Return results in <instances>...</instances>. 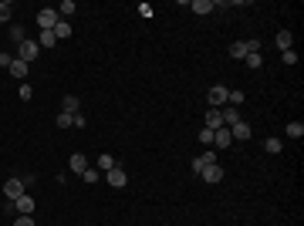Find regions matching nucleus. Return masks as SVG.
Here are the masks:
<instances>
[{
  "label": "nucleus",
  "mask_w": 304,
  "mask_h": 226,
  "mask_svg": "<svg viewBox=\"0 0 304 226\" xmlns=\"http://www.w3.org/2000/svg\"><path fill=\"white\" fill-rule=\"evenodd\" d=\"M260 48H264V44H260L257 37H247V41H233V44H230V54H233V58H247V54H260Z\"/></svg>",
  "instance_id": "obj_1"
},
{
  "label": "nucleus",
  "mask_w": 304,
  "mask_h": 226,
  "mask_svg": "<svg viewBox=\"0 0 304 226\" xmlns=\"http://www.w3.org/2000/svg\"><path fill=\"white\" fill-rule=\"evenodd\" d=\"M37 54H41L37 41H31V37H27V41H20V44H17V54H14V58H20V61H27V65H31Z\"/></svg>",
  "instance_id": "obj_2"
},
{
  "label": "nucleus",
  "mask_w": 304,
  "mask_h": 226,
  "mask_svg": "<svg viewBox=\"0 0 304 226\" xmlns=\"http://www.w3.org/2000/svg\"><path fill=\"white\" fill-rule=\"evenodd\" d=\"M61 17H58V10L54 7H44V10H37V27L41 31H54V24H58Z\"/></svg>",
  "instance_id": "obj_3"
},
{
  "label": "nucleus",
  "mask_w": 304,
  "mask_h": 226,
  "mask_svg": "<svg viewBox=\"0 0 304 226\" xmlns=\"http://www.w3.org/2000/svg\"><path fill=\"white\" fill-rule=\"evenodd\" d=\"M24 193H27V186H24L20 176H10V179L3 182V196H7V199H17V196H24Z\"/></svg>",
  "instance_id": "obj_4"
},
{
  "label": "nucleus",
  "mask_w": 304,
  "mask_h": 226,
  "mask_svg": "<svg viewBox=\"0 0 304 226\" xmlns=\"http://www.w3.org/2000/svg\"><path fill=\"white\" fill-rule=\"evenodd\" d=\"M227 95H230V88H223V84H213V88L206 91L210 108H223V105H227Z\"/></svg>",
  "instance_id": "obj_5"
},
{
  "label": "nucleus",
  "mask_w": 304,
  "mask_h": 226,
  "mask_svg": "<svg viewBox=\"0 0 304 226\" xmlns=\"http://www.w3.org/2000/svg\"><path fill=\"white\" fill-rule=\"evenodd\" d=\"M14 213H17V216H34V199H31L27 193L17 196V199H14Z\"/></svg>",
  "instance_id": "obj_6"
},
{
  "label": "nucleus",
  "mask_w": 304,
  "mask_h": 226,
  "mask_svg": "<svg viewBox=\"0 0 304 226\" xmlns=\"http://www.w3.org/2000/svg\"><path fill=\"white\" fill-rule=\"evenodd\" d=\"M227 129H230V135H233V142H247V139L253 135V132H250V125H247L243 118H240V122H233V125H227Z\"/></svg>",
  "instance_id": "obj_7"
},
{
  "label": "nucleus",
  "mask_w": 304,
  "mask_h": 226,
  "mask_svg": "<svg viewBox=\"0 0 304 226\" xmlns=\"http://www.w3.org/2000/svg\"><path fill=\"white\" fill-rule=\"evenodd\" d=\"M105 179H108V186H115V189H122V186L129 182V176H125V169H122V165L108 169V172H105Z\"/></svg>",
  "instance_id": "obj_8"
},
{
  "label": "nucleus",
  "mask_w": 304,
  "mask_h": 226,
  "mask_svg": "<svg viewBox=\"0 0 304 226\" xmlns=\"http://www.w3.org/2000/svg\"><path fill=\"white\" fill-rule=\"evenodd\" d=\"M213 145H217V149H230V145H233V135H230V129H227V125L213 132Z\"/></svg>",
  "instance_id": "obj_9"
},
{
  "label": "nucleus",
  "mask_w": 304,
  "mask_h": 226,
  "mask_svg": "<svg viewBox=\"0 0 304 226\" xmlns=\"http://www.w3.org/2000/svg\"><path fill=\"white\" fill-rule=\"evenodd\" d=\"M200 176H203V182H210V186H217V182L223 179V169H220V165L213 162V165H206V169H203Z\"/></svg>",
  "instance_id": "obj_10"
},
{
  "label": "nucleus",
  "mask_w": 304,
  "mask_h": 226,
  "mask_svg": "<svg viewBox=\"0 0 304 226\" xmlns=\"http://www.w3.org/2000/svg\"><path fill=\"white\" fill-rule=\"evenodd\" d=\"M213 162H217V152H203V155H196V159H193V172H203V169H206V165H213Z\"/></svg>",
  "instance_id": "obj_11"
},
{
  "label": "nucleus",
  "mask_w": 304,
  "mask_h": 226,
  "mask_svg": "<svg viewBox=\"0 0 304 226\" xmlns=\"http://www.w3.org/2000/svg\"><path fill=\"white\" fill-rule=\"evenodd\" d=\"M203 129H210V132L223 129V115H220V108H210V112H206V125H203Z\"/></svg>",
  "instance_id": "obj_12"
},
{
  "label": "nucleus",
  "mask_w": 304,
  "mask_h": 226,
  "mask_svg": "<svg viewBox=\"0 0 304 226\" xmlns=\"http://www.w3.org/2000/svg\"><path fill=\"white\" fill-rule=\"evenodd\" d=\"M189 10L203 17V14H213V10H217V3H213V0H193V3H189Z\"/></svg>",
  "instance_id": "obj_13"
},
{
  "label": "nucleus",
  "mask_w": 304,
  "mask_h": 226,
  "mask_svg": "<svg viewBox=\"0 0 304 226\" xmlns=\"http://www.w3.org/2000/svg\"><path fill=\"white\" fill-rule=\"evenodd\" d=\"M61 112H68V115H78V112H81V101H78V95H65V101H61Z\"/></svg>",
  "instance_id": "obj_14"
},
{
  "label": "nucleus",
  "mask_w": 304,
  "mask_h": 226,
  "mask_svg": "<svg viewBox=\"0 0 304 226\" xmlns=\"http://www.w3.org/2000/svg\"><path fill=\"white\" fill-rule=\"evenodd\" d=\"M10 75L17 78V81H24V78H27V61H20V58H14V61H10Z\"/></svg>",
  "instance_id": "obj_15"
},
{
  "label": "nucleus",
  "mask_w": 304,
  "mask_h": 226,
  "mask_svg": "<svg viewBox=\"0 0 304 226\" xmlns=\"http://www.w3.org/2000/svg\"><path fill=\"white\" fill-rule=\"evenodd\" d=\"M220 115H223V125L240 122V108H233V105H223V108H220Z\"/></svg>",
  "instance_id": "obj_16"
},
{
  "label": "nucleus",
  "mask_w": 304,
  "mask_h": 226,
  "mask_svg": "<svg viewBox=\"0 0 304 226\" xmlns=\"http://www.w3.org/2000/svg\"><path fill=\"white\" fill-rule=\"evenodd\" d=\"M68 165H71V172H84V169H88V159H84L81 152H75V155L68 159Z\"/></svg>",
  "instance_id": "obj_17"
},
{
  "label": "nucleus",
  "mask_w": 304,
  "mask_h": 226,
  "mask_svg": "<svg viewBox=\"0 0 304 226\" xmlns=\"http://www.w3.org/2000/svg\"><path fill=\"white\" fill-rule=\"evenodd\" d=\"M54 44H58L54 31H41V34H37V48H54Z\"/></svg>",
  "instance_id": "obj_18"
},
{
  "label": "nucleus",
  "mask_w": 304,
  "mask_h": 226,
  "mask_svg": "<svg viewBox=\"0 0 304 226\" xmlns=\"http://www.w3.org/2000/svg\"><path fill=\"white\" fill-rule=\"evenodd\" d=\"M277 48H281V51H291V48H294V34H291V31H281V34H277Z\"/></svg>",
  "instance_id": "obj_19"
},
{
  "label": "nucleus",
  "mask_w": 304,
  "mask_h": 226,
  "mask_svg": "<svg viewBox=\"0 0 304 226\" xmlns=\"http://www.w3.org/2000/svg\"><path fill=\"white\" fill-rule=\"evenodd\" d=\"M115 165H118V162H115V159H112L108 152H101V155H98V165H95V169H98V172H108V169H115Z\"/></svg>",
  "instance_id": "obj_20"
},
{
  "label": "nucleus",
  "mask_w": 304,
  "mask_h": 226,
  "mask_svg": "<svg viewBox=\"0 0 304 226\" xmlns=\"http://www.w3.org/2000/svg\"><path fill=\"white\" fill-rule=\"evenodd\" d=\"M10 17H14V3L0 0V24H10Z\"/></svg>",
  "instance_id": "obj_21"
},
{
  "label": "nucleus",
  "mask_w": 304,
  "mask_h": 226,
  "mask_svg": "<svg viewBox=\"0 0 304 226\" xmlns=\"http://www.w3.org/2000/svg\"><path fill=\"white\" fill-rule=\"evenodd\" d=\"M54 37H58V41H61V37H71V24H68V20H58V24H54Z\"/></svg>",
  "instance_id": "obj_22"
},
{
  "label": "nucleus",
  "mask_w": 304,
  "mask_h": 226,
  "mask_svg": "<svg viewBox=\"0 0 304 226\" xmlns=\"http://www.w3.org/2000/svg\"><path fill=\"white\" fill-rule=\"evenodd\" d=\"M75 10H78V7H75V0H61V7H58V17L65 20V17H71Z\"/></svg>",
  "instance_id": "obj_23"
},
{
  "label": "nucleus",
  "mask_w": 304,
  "mask_h": 226,
  "mask_svg": "<svg viewBox=\"0 0 304 226\" xmlns=\"http://www.w3.org/2000/svg\"><path fill=\"white\" fill-rule=\"evenodd\" d=\"M287 139H304V125L301 122H287Z\"/></svg>",
  "instance_id": "obj_24"
},
{
  "label": "nucleus",
  "mask_w": 304,
  "mask_h": 226,
  "mask_svg": "<svg viewBox=\"0 0 304 226\" xmlns=\"http://www.w3.org/2000/svg\"><path fill=\"white\" fill-rule=\"evenodd\" d=\"M54 125H58V129H71V125H75V115H68V112H61V115L54 118Z\"/></svg>",
  "instance_id": "obj_25"
},
{
  "label": "nucleus",
  "mask_w": 304,
  "mask_h": 226,
  "mask_svg": "<svg viewBox=\"0 0 304 226\" xmlns=\"http://www.w3.org/2000/svg\"><path fill=\"white\" fill-rule=\"evenodd\" d=\"M81 179H84V182H88V186H91V182H98V179H101V172H98V169H95V165H88V169H84V172H81Z\"/></svg>",
  "instance_id": "obj_26"
},
{
  "label": "nucleus",
  "mask_w": 304,
  "mask_h": 226,
  "mask_svg": "<svg viewBox=\"0 0 304 226\" xmlns=\"http://www.w3.org/2000/svg\"><path fill=\"white\" fill-rule=\"evenodd\" d=\"M243 65L257 71V68H264V58H260V54H247V58H243Z\"/></svg>",
  "instance_id": "obj_27"
},
{
  "label": "nucleus",
  "mask_w": 304,
  "mask_h": 226,
  "mask_svg": "<svg viewBox=\"0 0 304 226\" xmlns=\"http://www.w3.org/2000/svg\"><path fill=\"white\" fill-rule=\"evenodd\" d=\"M10 37H14L17 44H20V41H27V37H24V27H20V24H10Z\"/></svg>",
  "instance_id": "obj_28"
},
{
  "label": "nucleus",
  "mask_w": 304,
  "mask_h": 226,
  "mask_svg": "<svg viewBox=\"0 0 304 226\" xmlns=\"http://www.w3.org/2000/svg\"><path fill=\"white\" fill-rule=\"evenodd\" d=\"M31 95H34V91H31V84L24 81V84L17 88V98H20V101H31Z\"/></svg>",
  "instance_id": "obj_29"
},
{
  "label": "nucleus",
  "mask_w": 304,
  "mask_h": 226,
  "mask_svg": "<svg viewBox=\"0 0 304 226\" xmlns=\"http://www.w3.org/2000/svg\"><path fill=\"white\" fill-rule=\"evenodd\" d=\"M264 149H267V152H281V149H284V142H281V139H267Z\"/></svg>",
  "instance_id": "obj_30"
},
{
  "label": "nucleus",
  "mask_w": 304,
  "mask_h": 226,
  "mask_svg": "<svg viewBox=\"0 0 304 226\" xmlns=\"http://www.w3.org/2000/svg\"><path fill=\"white\" fill-rule=\"evenodd\" d=\"M281 58H284V65H298V51L291 48V51H281Z\"/></svg>",
  "instance_id": "obj_31"
},
{
  "label": "nucleus",
  "mask_w": 304,
  "mask_h": 226,
  "mask_svg": "<svg viewBox=\"0 0 304 226\" xmlns=\"http://www.w3.org/2000/svg\"><path fill=\"white\" fill-rule=\"evenodd\" d=\"M200 142H203V145H213V132H210V129H200Z\"/></svg>",
  "instance_id": "obj_32"
},
{
  "label": "nucleus",
  "mask_w": 304,
  "mask_h": 226,
  "mask_svg": "<svg viewBox=\"0 0 304 226\" xmlns=\"http://www.w3.org/2000/svg\"><path fill=\"white\" fill-rule=\"evenodd\" d=\"M14 226H37V223H34V216H17Z\"/></svg>",
  "instance_id": "obj_33"
},
{
  "label": "nucleus",
  "mask_w": 304,
  "mask_h": 226,
  "mask_svg": "<svg viewBox=\"0 0 304 226\" xmlns=\"http://www.w3.org/2000/svg\"><path fill=\"white\" fill-rule=\"evenodd\" d=\"M10 61H14V54H0V68H10Z\"/></svg>",
  "instance_id": "obj_34"
}]
</instances>
